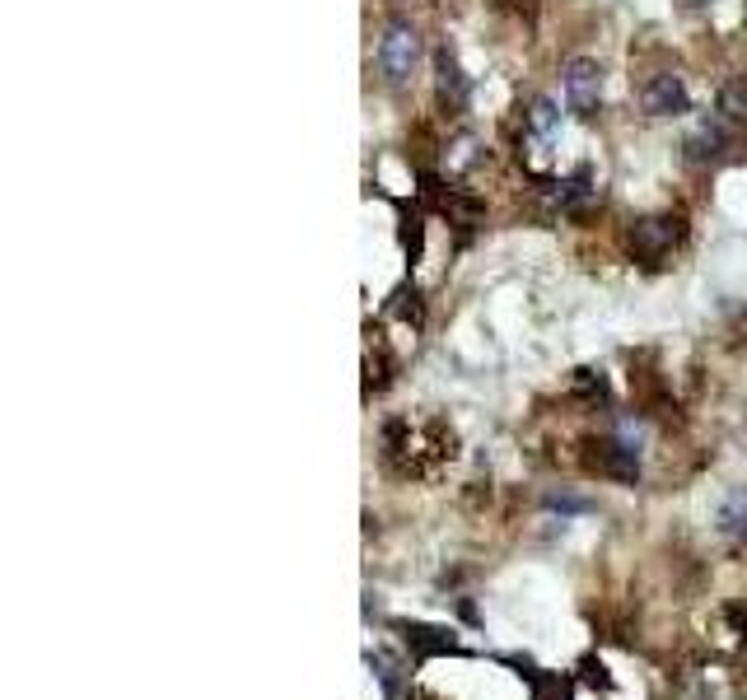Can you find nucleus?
Masks as SVG:
<instances>
[{
	"instance_id": "obj_1",
	"label": "nucleus",
	"mask_w": 747,
	"mask_h": 700,
	"mask_svg": "<svg viewBox=\"0 0 747 700\" xmlns=\"http://www.w3.org/2000/svg\"><path fill=\"white\" fill-rule=\"evenodd\" d=\"M561 84H565V103L579 118H594L598 103H603V65L594 57H571L561 71Z\"/></svg>"
},
{
	"instance_id": "obj_2",
	"label": "nucleus",
	"mask_w": 747,
	"mask_h": 700,
	"mask_svg": "<svg viewBox=\"0 0 747 700\" xmlns=\"http://www.w3.org/2000/svg\"><path fill=\"white\" fill-rule=\"evenodd\" d=\"M416 61H421V33L412 24L397 19V24L383 29V38H378V71L383 75H388L393 84H402L416 71Z\"/></svg>"
},
{
	"instance_id": "obj_3",
	"label": "nucleus",
	"mask_w": 747,
	"mask_h": 700,
	"mask_svg": "<svg viewBox=\"0 0 747 700\" xmlns=\"http://www.w3.org/2000/svg\"><path fill=\"white\" fill-rule=\"evenodd\" d=\"M640 108L649 112V118H683V112H692V94H687V84L683 75H649L640 84Z\"/></svg>"
},
{
	"instance_id": "obj_4",
	"label": "nucleus",
	"mask_w": 747,
	"mask_h": 700,
	"mask_svg": "<svg viewBox=\"0 0 747 700\" xmlns=\"http://www.w3.org/2000/svg\"><path fill=\"white\" fill-rule=\"evenodd\" d=\"M677 239H683V220H677V215L640 220L636 230H630V247H636V257H645V262H664Z\"/></svg>"
},
{
	"instance_id": "obj_5",
	"label": "nucleus",
	"mask_w": 747,
	"mask_h": 700,
	"mask_svg": "<svg viewBox=\"0 0 747 700\" xmlns=\"http://www.w3.org/2000/svg\"><path fill=\"white\" fill-rule=\"evenodd\" d=\"M729 126H724L719 118H710V122H700L692 135H687V160L692 164H710V160H719L724 150H729Z\"/></svg>"
},
{
	"instance_id": "obj_6",
	"label": "nucleus",
	"mask_w": 747,
	"mask_h": 700,
	"mask_svg": "<svg viewBox=\"0 0 747 700\" xmlns=\"http://www.w3.org/2000/svg\"><path fill=\"white\" fill-rule=\"evenodd\" d=\"M435 75H440V99H444L448 108H454V112H458V108H467L472 84H467L458 57L448 52V48H440V52H435Z\"/></svg>"
},
{
	"instance_id": "obj_7",
	"label": "nucleus",
	"mask_w": 747,
	"mask_h": 700,
	"mask_svg": "<svg viewBox=\"0 0 747 700\" xmlns=\"http://www.w3.org/2000/svg\"><path fill=\"white\" fill-rule=\"evenodd\" d=\"M598 448H603L598 467L607 471V477H617V481H636V477H640V448H636V444L607 439V444H598Z\"/></svg>"
},
{
	"instance_id": "obj_8",
	"label": "nucleus",
	"mask_w": 747,
	"mask_h": 700,
	"mask_svg": "<svg viewBox=\"0 0 747 700\" xmlns=\"http://www.w3.org/2000/svg\"><path fill=\"white\" fill-rule=\"evenodd\" d=\"M406 630V640H412V649L421 653V659H430V653H458V640H454V630H444V626H402Z\"/></svg>"
},
{
	"instance_id": "obj_9",
	"label": "nucleus",
	"mask_w": 747,
	"mask_h": 700,
	"mask_svg": "<svg viewBox=\"0 0 747 700\" xmlns=\"http://www.w3.org/2000/svg\"><path fill=\"white\" fill-rule=\"evenodd\" d=\"M556 131H561L556 103L552 99H533V108H528V135H533V141H552Z\"/></svg>"
},
{
	"instance_id": "obj_10",
	"label": "nucleus",
	"mask_w": 747,
	"mask_h": 700,
	"mask_svg": "<svg viewBox=\"0 0 747 700\" xmlns=\"http://www.w3.org/2000/svg\"><path fill=\"white\" fill-rule=\"evenodd\" d=\"M719 528H724V532H734V537L747 532V495H743V490L729 495V505L719 509Z\"/></svg>"
},
{
	"instance_id": "obj_11",
	"label": "nucleus",
	"mask_w": 747,
	"mask_h": 700,
	"mask_svg": "<svg viewBox=\"0 0 747 700\" xmlns=\"http://www.w3.org/2000/svg\"><path fill=\"white\" fill-rule=\"evenodd\" d=\"M547 509H556V514H584L588 505H584V500H561V495H552Z\"/></svg>"
},
{
	"instance_id": "obj_12",
	"label": "nucleus",
	"mask_w": 747,
	"mask_h": 700,
	"mask_svg": "<svg viewBox=\"0 0 747 700\" xmlns=\"http://www.w3.org/2000/svg\"><path fill=\"white\" fill-rule=\"evenodd\" d=\"M687 6H715V0H687Z\"/></svg>"
}]
</instances>
